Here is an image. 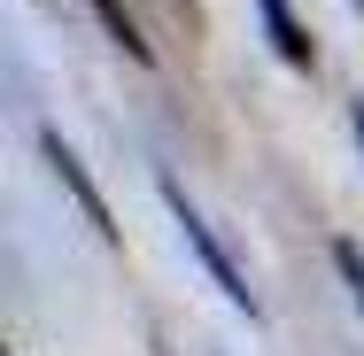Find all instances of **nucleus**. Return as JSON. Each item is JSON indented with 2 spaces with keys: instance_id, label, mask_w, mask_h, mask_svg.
Instances as JSON below:
<instances>
[{
  "instance_id": "3",
  "label": "nucleus",
  "mask_w": 364,
  "mask_h": 356,
  "mask_svg": "<svg viewBox=\"0 0 364 356\" xmlns=\"http://www.w3.org/2000/svg\"><path fill=\"white\" fill-rule=\"evenodd\" d=\"M256 16H264V31H272V55L287 63V70H318V39L294 23L287 0H256Z\"/></svg>"
},
{
  "instance_id": "4",
  "label": "nucleus",
  "mask_w": 364,
  "mask_h": 356,
  "mask_svg": "<svg viewBox=\"0 0 364 356\" xmlns=\"http://www.w3.org/2000/svg\"><path fill=\"white\" fill-rule=\"evenodd\" d=\"M93 16L109 23V39H117V47H124L132 63H155V47H147V39H140V16H132L124 0H93Z\"/></svg>"
},
{
  "instance_id": "1",
  "label": "nucleus",
  "mask_w": 364,
  "mask_h": 356,
  "mask_svg": "<svg viewBox=\"0 0 364 356\" xmlns=\"http://www.w3.org/2000/svg\"><path fill=\"white\" fill-rule=\"evenodd\" d=\"M163 210H171V225H178V240L194 248V264L210 271V286H218V294L232 302V310H248V318H264V302H256V286H248V271L232 264V248L218 240V225H210V217L194 210V194H186L178 178H163Z\"/></svg>"
},
{
  "instance_id": "6",
  "label": "nucleus",
  "mask_w": 364,
  "mask_h": 356,
  "mask_svg": "<svg viewBox=\"0 0 364 356\" xmlns=\"http://www.w3.org/2000/svg\"><path fill=\"white\" fill-rule=\"evenodd\" d=\"M349 132H357V155H364V101L349 109Z\"/></svg>"
},
{
  "instance_id": "5",
  "label": "nucleus",
  "mask_w": 364,
  "mask_h": 356,
  "mask_svg": "<svg viewBox=\"0 0 364 356\" xmlns=\"http://www.w3.org/2000/svg\"><path fill=\"white\" fill-rule=\"evenodd\" d=\"M333 271L349 279V302L364 310V248H357V240H333Z\"/></svg>"
},
{
  "instance_id": "7",
  "label": "nucleus",
  "mask_w": 364,
  "mask_h": 356,
  "mask_svg": "<svg viewBox=\"0 0 364 356\" xmlns=\"http://www.w3.org/2000/svg\"><path fill=\"white\" fill-rule=\"evenodd\" d=\"M357 8H364V0H357Z\"/></svg>"
},
{
  "instance_id": "2",
  "label": "nucleus",
  "mask_w": 364,
  "mask_h": 356,
  "mask_svg": "<svg viewBox=\"0 0 364 356\" xmlns=\"http://www.w3.org/2000/svg\"><path fill=\"white\" fill-rule=\"evenodd\" d=\"M39 155H47V171L70 186V202L85 210V225L101 232V240H117V225H109V202H101V186L85 178V163H77V147H63V132H39Z\"/></svg>"
}]
</instances>
